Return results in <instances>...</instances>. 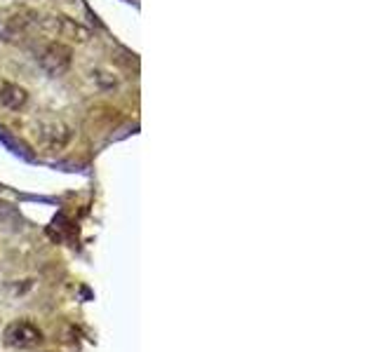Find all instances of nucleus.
Wrapping results in <instances>:
<instances>
[{
  "mask_svg": "<svg viewBox=\"0 0 376 352\" xmlns=\"http://www.w3.org/2000/svg\"><path fill=\"white\" fill-rule=\"evenodd\" d=\"M26 101H28V92L19 87V85H15V83L0 85V103H3L5 108L19 110L26 106Z\"/></svg>",
  "mask_w": 376,
  "mask_h": 352,
  "instance_id": "obj_5",
  "label": "nucleus"
},
{
  "mask_svg": "<svg viewBox=\"0 0 376 352\" xmlns=\"http://www.w3.org/2000/svg\"><path fill=\"white\" fill-rule=\"evenodd\" d=\"M42 26L52 31L54 35H59V38H66L71 42H88L92 38V28L71 19V17H50V19L42 22Z\"/></svg>",
  "mask_w": 376,
  "mask_h": 352,
  "instance_id": "obj_3",
  "label": "nucleus"
},
{
  "mask_svg": "<svg viewBox=\"0 0 376 352\" xmlns=\"http://www.w3.org/2000/svg\"><path fill=\"white\" fill-rule=\"evenodd\" d=\"M42 341V331L28 319H15L12 324H8V329L3 331V343L8 348L15 350H26L33 348Z\"/></svg>",
  "mask_w": 376,
  "mask_h": 352,
  "instance_id": "obj_2",
  "label": "nucleus"
},
{
  "mask_svg": "<svg viewBox=\"0 0 376 352\" xmlns=\"http://www.w3.org/2000/svg\"><path fill=\"white\" fill-rule=\"evenodd\" d=\"M24 228V219L19 214V209L10 202L0 200V231H8V233H19Z\"/></svg>",
  "mask_w": 376,
  "mask_h": 352,
  "instance_id": "obj_6",
  "label": "nucleus"
},
{
  "mask_svg": "<svg viewBox=\"0 0 376 352\" xmlns=\"http://www.w3.org/2000/svg\"><path fill=\"white\" fill-rule=\"evenodd\" d=\"M73 64V49L71 45H66L64 40H52L42 47L40 52V66L45 73H50L52 78L64 76Z\"/></svg>",
  "mask_w": 376,
  "mask_h": 352,
  "instance_id": "obj_1",
  "label": "nucleus"
},
{
  "mask_svg": "<svg viewBox=\"0 0 376 352\" xmlns=\"http://www.w3.org/2000/svg\"><path fill=\"white\" fill-rule=\"evenodd\" d=\"M40 141L50 148H64L66 144L71 141V129L64 125L61 120H47V122H40L38 125V132Z\"/></svg>",
  "mask_w": 376,
  "mask_h": 352,
  "instance_id": "obj_4",
  "label": "nucleus"
}]
</instances>
